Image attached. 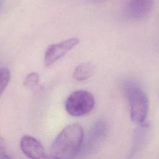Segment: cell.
<instances>
[{
	"label": "cell",
	"mask_w": 159,
	"mask_h": 159,
	"mask_svg": "<svg viewBox=\"0 0 159 159\" xmlns=\"http://www.w3.org/2000/svg\"><path fill=\"white\" fill-rule=\"evenodd\" d=\"M78 42V39L71 38L61 42L49 45L45 53L44 62L45 66L48 67L53 65L76 46Z\"/></svg>",
	"instance_id": "5"
},
{
	"label": "cell",
	"mask_w": 159,
	"mask_h": 159,
	"mask_svg": "<svg viewBox=\"0 0 159 159\" xmlns=\"http://www.w3.org/2000/svg\"><path fill=\"white\" fill-rule=\"evenodd\" d=\"M153 0H131L127 6V16L134 20H142L151 12Z\"/></svg>",
	"instance_id": "7"
},
{
	"label": "cell",
	"mask_w": 159,
	"mask_h": 159,
	"mask_svg": "<svg viewBox=\"0 0 159 159\" xmlns=\"http://www.w3.org/2000/svg\"><path fill=\"white\" fill-rule=\"evenodd\" d=\"M20 146L23 153L30 159H43L47 154L40 142L28 135L21 138Z\"/></svg>",
	"instance_id": "6"
},
{
	"label": "cell",
	"mask_w": 159,
	"mask_h": 159,
	"mask_svg": "<svg viewBox=\"0 0 159 159\" xmlns=\"http://www.w3.org/2000/svg\"><path fill=\"white\" fill-rule=\"evenodd\" d=\"M11 79V73L6 68L0 69V97Z\"/></svg>",
	"instance_id": "9"
},
{
	"label": "cell",
	"mask_w": 159,
	"mask_h": 159,
	"mask_svg": "<svg viewBox=\"0 0 159 159\" xmlns=\"http://www.w3.org/2000/svg\"><path fill=\"white\" fill-rule=\"evenodd\" d=\"M95 104L93 95L85 90H78L71 93L65 102V109L71 116H82L91 112Z\"/></svg>",
	"instance_id": "3"
},
{
	"label": "cell",
	"mask_w": 159,
	"mask_h": 159,
	"mask_svg": "<svg viewBox=\"0 0 159 159\" xmlns=\"http://www.w3.org/2000/svg\"><path fill=\"white\" fill-rule=\"evenodd\" d=\"M108 132V124L104 119L96 120L85 139L83 140L80 153L82 155H88L94 153L105 139Z\"/></svg>",
	"instance_id": "4"
},
{
	"label": "cell",
	"mask_w": 159,
	"mask_h": 159,
	"mask_svg": "<svg viewBox=\"0 0 159 159\" xmlns=\"http://www.w3.org/2000/svg\"><path fill=\"white\" fill-rule=\"evenodd\" d=\"M39 82V75L36 72L29 73L25 78L24 84L28 88H32L36 86Z\"/></svg>",
	"instance_id": "10"
},
{
	"label": "cell",
	"mask_w": 159,
	"mask_h": 159,
	"mask_svg": "<svg viewBox=\"0 0 159 159\" xmlns=\"http://www.w3.org/2000/svg\"><path fill=\"white\" fill-rule=\"evenodd\" d=\"M1 1H0V7H1Z\"/></svg>",
	"instance_id": "13"
},
{
	"label": "cell",
	"mask_w": 159,
	"mask_h": 159,
	"mask_svg": "<svg viewBox=\"0 0 159 159\" xmlns=\"http://www.w3.org/2000/svg\"><path fill=\"white\" fill-rule=\"evenodd\" d=\"M94 72V66L91 62H84L80 64L75 68L73 78L78 81H84L89 78Z\"/></svg>",
	"instance_id": "8"
},
{
	"label": "cell",
	"mask_w": 159,
	"mask_h": 159,
	"mask_svg": "<svg viewBox=\"0 0 159 159\" xmlns=\"http://www.w3.org/2000/svg\"><path fill=\"white\" fill-rule=\"evenodd\" d=\"M124 88L129 102L132 120L138 124H143L148 110V101L145 93L132 83H127Z\"/></svg>",
	"instance_id": "2"
},
{
	"label": "cell",
	"mask_w": 159,
	"mask_h": 159,
	"mask_svg": "<svg viewBox=\"0 0 159 159\" xmlns=\"http://www.w3.org/2000/svg\"><path fill=\"white\" fill-rule=\"evenodd\" d=\"M44 159H66V158H61V157H58L55 155H49V154L47 153Z\"/></svg>",
	"instance_id": "12"
},
{
	"label": "cell",
	"mask_w": 159,
	"mask_h": 159,
	"mask_svg": "<svg viewBox=\"0 0 159 159\" xmlns=\"http://www.w3.org/2000/svg\"><path fill=\"white\" fill-rule=\"evenodd\" d=\"M84 140L82 127L78 124L66 125L58 134L52 143L54 154L59 157L70 159L80 153Z\"/></svg>",
	"instance_id": "1"
},
{
	"label": "cell",
	"mask_w": 159,
	"mask_h": 159,
	"mask_svg": "<svg viewBox=\"0 0 159 159\" xmlns=\"http://www.w3.org/2000/svg\"><path fill=\"white\" fill-rule=\"evenodd\" d=\"M0 159H12L8 154L6 150V142L4 139L0 135Z\"/></svg>",
	"instance_id": "11"
}]
</instances>
